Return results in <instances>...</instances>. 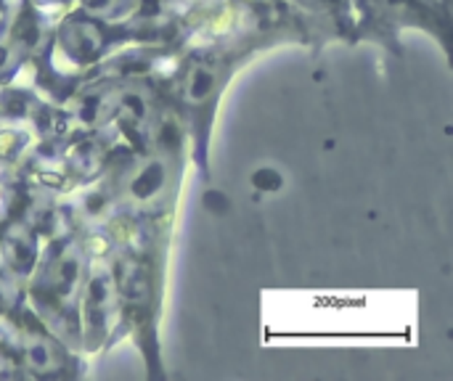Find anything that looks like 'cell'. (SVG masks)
I'll use <instances>...</instances> for the list:
<instances>
[{"mask_svg": "<svg viewBox=\"0 0 453 381\" xmlns=\"http://www.w3.org/2000/svg\"><path fill=\"white\" fill-rule=\"evenodd\" d=\"M106 159V151L98 141L93 138H82L72 146L69 156H66V164H69V172H77V175H93L96 170H101Z\"/></svg>", "mask_w": 453, "mask_h": 381, "instance_id": "8", "label": "cell"}, {"mask_svg": "<svg viewBox=\"0 0 453 381\" xmlns=\"http://www.w3.org/2000/svg\"><path fill=\"white\" fill-rule=\"evenodd\" d=\"M289 5L311 13V16H319L334 27H345L350 29L353 24H358L356 19V0H287Z\"/></svg>", "mask_w": 453, "mask_h": 381, "instance_id": "7", "label": "cell"}, {"mask_svg": "<svg viewBox=\"0 0 453 381\" xmlns=\"http://www.w3.org/2000/svg\"><path fill=\"white\" fill-rule=\"evenodd\" d=\"M223 82H226V58L215 50H202L191 56L178 72V82H175L178 103L183 106V111L199 119L204 111L210 114L215 109Z\"/></svg>", "mask_w": 453, "mask_h": 381, "instance_id": "1", "label": "cell"}, {"mask_svg": "<svg viewBox=\"0 0 453 381\" xmlns=\"http://www.w3.org/2000/svg\"><path fill=\"white\" fill-rule=\"evenodd\" d=\"M40 3H50V0H40ZM53 3H56V0H53Z\"/></svg>", "mask_w": 453, "mask_h": 381, "instance_id": "9", "label": "cell"}, {"mask_svg": "<svg viewBox=\"0 0 453 381\" xmlns=\"http://www.w3.org/2000/svg\"><path fill=\"white\" fill-rule=\"evenodd\" d=\"M167 188H170V164L162 151L151 154L138 167H133V172L125 183V194L138 207L154 204Z\"/></svg>", "mask_w": 453, "mask_h": 381, "instance_id": "5", "label": "cell"}, {"mask_svg": "<svg viewBox=\"0 0 453 381\" xmlns=\"http://www.w3.org/2000/svg\"><path fill=\"white\" fill-rule=\"evenodd\" d=\"M64 350L45 329H24L19 334V363L35 377H56L64 369Z\"/></svg>", "mask_w": 453, "mask_h": 381, "instance_id": "4", "label": "cell"}, {"mask_svg": "<svg viewBox=\"0 0 453 381\" xmlns=\"http://www.w3.org/2000/svg\"><path fill=\"white\" fill-rule=\"evenodd\" d=\"M32 233L35 231L29 223H13L3 233V257H5V265L13 276H27L35 265L37 247H35Z\"/></svg>", "mask_w": 453, "mask_h": 381, "instance_id": "6", "label": "cell"}, {"mask_svg": "<svg viewBox=\"0 0 453 381\" xmlns=\"http://www.w3.org/2000/svg\"><path fill=\"white\" fill-rule=\"evenodd\" d=\"M56 40H58V48L64 50V56L72 58L77 66H88V64L98 61V56L109 45L104 24L96 16H85V13H74V16L64 19Z\"/></svg>", "mask_w": 453, "mask_h": 381, "instance_id": "3", "label": "cell"}, {"mask_svg": "<svg viewBox=\"0 0 453 381\" xmlns=\"http://www.w3.org/2000/svg\"><path fill=\"white\" fill-rule=\"evenodd\" d=\"M117 310V284L109 271H96L88 276L82 289V339L88 347H98L109 331Z\"/></svg>", "mask_w": 453, "mask_h": 381, "instance_id": "2", "label": "cell"}]
</instances>
